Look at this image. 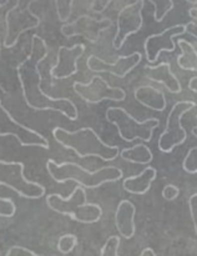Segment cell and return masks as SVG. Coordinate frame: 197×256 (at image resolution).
I'll return each instance as SVG.
<instances>
[{
  "label": "cell",
  "instance_id": "cell-1",
  "mask_svg": "<svg viewBox=\"0 0 197 256\" xmlns=\"http://www.w3.org/2000/svg\"><path fill=\"white\" fill-rule=\"evenodd\" d=\"M52 136L57 144L72 150L80 159L99 158L102 162H114L120 155V148L105 142L92 128H80L70 132L56 126L52 129Z\"/></svg>",
  "mask_w": 197,
  "mask_h": 256
},
{
  "label": "cell",
  "instance_id": "cell-2",
  "mask_svg": "<svg viewBox=\"0 0 197 256\" xmlns=\"http://www.w3.org/2000/svg\"><path fill=\"white\" fill-rule=\"evenodd\" d=\"M46 172L57 184L74 182L85 189H99L107 182H116L124 178V172L117 166H102L96 170H89L72 162L57 164L54 159L46 162Z\"/></svg>",
  "mask_w": 197,
  "mask_h": 256
},
{
  "label": "cell",
  "instance_id": "cell-3",
  "mask_svg": "<svg viewBox=\"0 0 197 256\" xmlns=\"http://www.w3.org/2000/svg\"><path fill=\"white\" fill-rule=\"evenodd\" d=\"M45 202L54 212L70 218L80 224H96L102 218V208L99 204L87 202L86 189L80 185H76L66 198L60 194H49Z\"/></svg>",
  "mask_w": 197,
  "mask_h": 256
},
{
  "label": "cell",
  "instance_id": "cell-4",
  "mask_svg": "<svg viewBox=\"0 0 197 256\" xmlns=\"http://www.w3.org/2000/svg\"><path fill=\"white\" fill-rule=\"evenodd\" d=\"M37 0H16V4L10 8L5 14L6 32L4 38V48L11 49L19 42V38L27 30H34L39 28V15L31 12V5Z\"/></svg>",
  "mask_w": 197,
  "mask_h": 256
},
{
  "label": "cell",
  "instance_id": "cell-5",
  "mask_svg": "<svg viewBox=\"0 0 197 256\" xmlns=\"http://www.w3.org/2000/svg\"><path fill=\"white\" fill-rule=\"evenodd\" d=\"M194 108H196V102L191 100H179L172 105L166 118V126L157 142L160 152L170 154L186 142L189 135L182 125V118Z\"/></svg>",
  "mask_w": 197,
  "mask_h": 256
},
{
  "label": "cell",
  "instance_id": "cell-6",
  "mask_svg": "<svg viewBox=\"0 0 197 256\" xmlns=\"http://www.w3.org/2000/svg\"><path fill=\"white\" fill-rule=\"evenodd\" d=\"M24 170V162L0 159V186L9 188L22 199L36 200L44 196L45 188L40 182L27 179Z\"/></svg>",
  "mask_w": 197,
  "mask_h": 256
},
{
  "label": "cell",
  "instance_id": "cell-7",
  "mask_svg": "<svg viewBox=\"0 0 197 256\" xmlns=\"http://www.w3.org/2000/svg\"><path fill=\"white\" fill-rule=\"evenodd\" d=\"M74 92L90 105H97L104 100L124 102L126 92L122 88L112 86L101 75H94L89 82H74Z\"/></svg>",
  "mask_w": 197,
  "mask_h": 256
},
{
  "label": "cell",
  "instance_id": "cell-8",
  "mask_svg": "<svg viewBox=\"0 0 197 256\" xmlns=\"http://www.w3.org/2000/svg\"><path fill=\"white\" fill-rule=\"evenodd\" d=\"M142 8H144V0H136L119 12L116 20V32L112 39V48L115 50L122 49L126 40L141 30L144 25V18L141 14Z\"/></svg>",
  "mask_w": 197,
  "mask_h": 256
},
{
  "label": "cell",
  "instance_id": "cell-9",
  "mask_svg": "<svg viewBox=\"0 0 197 256\" xmlns=\"http://www.w3.org/2000/svg\"><path fill=\"white\" fill-rule=\"evenodd\" d=\"M112 25L111 19L109 18L91 16L89 14H84L77 16L72 22H67L62 24L60 32L66 39L74 36H81L90 42H96L100 39V35Z\"/></svg>",
  "mask_w": 197,
  "mask_h": 256
},
{
  "label": "cell",
  "instance_id": "cell-10",
  "mask_svg": "<svg viewBox=\"0 0 197 256\" xmlns=\"http://www.w3.org/2000/svg\"><path fill=\"white\" fill-rule=\"evenodd\" d=\"M196 22H191L189 25H195ZM186 24H177L171 28H166L162 30L161 32L157 34H152L145 39L144 42V50L146 59L149 62H156L157 59L160 58V54L162 52H172L176 50V42L175 38L179 39V36L186 34L187 26Z\"/></svg>",
  "mask_w": 197,
  "mask_h": 256
},
{
  "label": "cell",
  "instance_id": "cell-11",
  "mask_svg": "<svg viewBox=\"0 0 197 256\" xmlns=\"http://www.w3.org/2000/svg\"><path fill=\"white\" fill-rule=\"evenodd\" d=\"M142 55L140 52H134L130 55H120L114 62H109L96 55H90L86 60V66L95 74H110L124 79L137 65L141 62Z\"/></svg>",
  "mask_w": 197,
  "mask_h": 256
},
{
  "label": "cell",
  "instance_id": "cell-12",
  "mask_svg": "<svg viewBox=\"0 0 197 256\" xmlns=\"http://www.w3.org/2000/svg\"><path fill=\"white\" fill-rule=\"evenodd\" d=\"M85 45L75 44L72 46H60L57 50L56 62L51 65L49 70L52 80H64L74 76L79 72L77 62L84 55Z\"/></svg>",
  "mask_w": 197,
  "mask_h": 256
},
{
  "label": "cell",
  "instance_id": "cell-13",
  "mask_svg": "<svg viewBox=\"0 0 197 256\" xmlns=\"http://www.w3.org/2000/svg\"><path fill=\"white\" fill-rule=\"evenodd\" d=\"M144 69L146 72L147 79L157 82L159 85H164L171 94H180L182 92L181 82L179 78L172 72L170 62H164L157 65L146 64Z\"/></svg>",
  "mask_w": 197,
  "mask_h": 256
},
{
  "label": "cell",
  "instance_id": "cell-14",
  "mask_svg": "<svg viewBox=\"0 0 197 256\" xmlns=\"http://www.w3.org/2000/svg\"><path fill=\"white\" fill-rule=\"evenodd\" d=\"M136 208L130 200H121L115 212V226L117 232L124 239L130 240L136 234V224H135Z\"/></svg>",
  "mask_w": 197,
  "mask_h": 256
},
{
  "label": "cell",
  "instance_id": "cell-15",
  "mask_svg": "<svg viewBox=\"0 0 197 256\" xmlns=\"http://www.w3.org/2000/svg\"><path fill=\"white\" fill-rule=\"evenodd\" d=\"M157 176V170L154 166L146 165L140 174L125 178L122 180V188L126 192L132 195H145L151 189L152 182Z\"/></svg>",
  "mask_w": 197,
  "mask_h": 256
},
{
  "label": "cell",
  "instance_id": "cell-16",
  "mask_svg": "<svg viewBox=\"0 0 197 256\" xmlns=\"http://www.w3.org/2000/svg\"><path fill=\"white\" fill-rule=\"evenodd\" d=\"M135 100L147 109L164 112L167 108V100L164 92L154 86H139L134 92Z\"/></svg>",
  "mask_w": 197,
  "mask_h": 256
},
{
  "label": "cell",
  "instance_id": "cell-17",
  "mask_svg": "<svg viewBox=\"0 0 197 256\" xmlns=\"http://www.w3.org/2000/svg\"><path fill=\"white\" fill-rule=\"evenodd\" d=\"M120 158L124 159L125 162H131L136 165H149L154 160V155L150 150L149 146H146L142 142H137L132 148H125L120 152Z\"/></svg>",
  "mask_w": 197,
  "mask_h": 256
},
{
  "label": "cell",
  "instance_id": "cell-18",
  "mask_svg": "<svg viewBox=\"0 0 197 256\" xmlns=\"http://www.w3.org/2000/svg\"><path fill=\"white\" fill-rule=\"evenodd\" d=\"M176 45L181 50V54L177 55V65L182 70L197 72V50L189 40L177 39Z\"/></svg>",
  "mask_w": 197,
  "mask_h": 256
},
{
  "label": "cell",
  "instance_id": "cell-19",
  "mask_svg": "<svg viewBox=\"0 0 197 256\" xmlns=\"http://www.w3.org/2000/svg\"><path fill=\"white\" fill-rule=\"evenodd\" d=\"M79 244V239L74 234H64L59 238L56 244L57 252H61L62 255H67L75 249Z\"/></svg>",
  "mask_w": 197,
  "mask_h": 256
},
{
  "label": "cell",
  "instance_id": "cell-20",
  "mask_svg": "<svg viewBox=\"0 0 197 256\" xmlns=\"http://www.w3.org/2000/svg\"><path fill=\"white\" fill-rule=\"evenodd\" d=\"M75 0H55L57 19L61 22H67L72 14V5Z\"/></svg>",
  "mask_w": 197,
  "mask_h": 256
},
{
  "label": "cell",
  "instance_id": "cell-21",
  "mask_svg": "<svg viewBox=\"0 0 197 256\" xmlns=\"http://www.w3.org/2000/svg\"><path fill=\"white\" fill-rule=\"evenodd\" d=\"M120 244H121L120 236H117V235H112V236H110L109 239L105 242V244L102 245V248L100 249L99 256H120L119 255Z\"/></svg>",
  "mask_w": 197,
  "mask_h": 256
},
{
  "label": "cell",
  "instance_id": "cell-22",
  "mask_svg": "<svg viewBox=\"0 0 197 256\" xmlns=\"http://www.w3.org/2000/svg\"><path fill=\"white\" fill-rule=\"evenodd\" d=\"M182 168L185 172L190 175L197 174V146H192L187 152L184 162H182Z\"/></svg>",
  "mask_w": 197,
  "mask_h": 256
},
{
  "label": "cell",
  "instance_id": "cell-23",
  "mask_svg": "<svg viewBox=\"0 0 197 256\" xmlns=\"http://www.w3.org/2000/svg\"><path fill=\"white\" fill-rule=\"evenodd\" d=\"M16 212V205L10 198L0 196V218H12Z\"/></svg>",
  "mask_w": 197,
  "mask_h": 256
},
{
  "label": "cell",
  "instance_id": "cell-24",
  "mask_svg": "<svg viewBox=\"0 0 197 256\" xmlns=\"http://www.w3.org/2000/svg\"><path fill=\"white\" fill-rule=\"evenodd\" d=\"M5 256H40L35 252L30 250L29 248L20 246V245H14V246L9 248Z\"/></svg>",
  "mask_w": 197,
  "mask_h": 256
},
{
  "label": "cell",
  "instance_id": "cell-25",
  "mask_svg": "<svg viewBox=\"0 0 197 256\" xmlns=\"http://www.w3.org/2000/svg\"><path fill=\"white\" fill-rule=\"evenodd\" d=\"M189 210L192 224H194L195 234L197 235V192H195L189 198Z\"/></svg>",
  "mask_w": 197,
  "mask_h": 256
},
{
  "label": "cell",
  "instance_id": "cell-26",
  "mask_svg": "<svg viewBox=\"0 0 197 256\" xmlns=\"http://www.w3.org/2000/svg\"><path fill=\"white\" fill-rule=\"evenodd\" d=\"M180 189L174 184H169L162 189V198L167 202H174L179 198Z\"/></svg>",
  "mask_w": 197,
  "mask_h": 256
},
{
  "label": "cell",
  "instance_id": "cell-27",
  "mask_svg": "<svg viewBox=\"0 0 197 256\" xmlns=\"http://www.w3.org/2000/svg\"><path fill=\"white\" fill-rule=\"evenodd\" d=\"M112 2V0H92L91 2V12H96V14H101L105 10L107 9L110 4Z\"/></svg>",
  "mask_w": 197,
  "mask_h": 256
},
{
  "label": "cell",
  "instance_id": "cell-28",
  "mask_svg": "<svg viewBox=\"0 0 197 256\" xmlns=\"http://www.w3.org/2000/svg\"><path fill=\"white\" fill-rule=\"evenodd\" d=\"M187 88H189V90H191V92L197 94V76H192L191 79H190Z\"/></svg>",
  "mask_w": 197,
  "mask_h": 256
},
{
  "label": "cell",
  "instance_id": "cell-29",
  "mask_svg": "<svg viewBox=\"0 0 197 256\" xmlns=\"http://www.w3.org/2000/svg\"><path fill=\"white\" fill-rule=\"evenodd\" d=\"M140 256H157V255L154 249H151V248H145V249L141 252V254H140Z\"/></svg>",
  "mask_w": 197,
  "mask_h": 256
},
{
  "label": "cell",
  "instance_id": "cell-30",
  "mask_svg": "<svg viewBox=\"0 0 197 256\" xmlns=\"http://www.w3.org/2000/svg\"><path fill=\"white\" fill-rule=\"evenodd\" d=\"M196 119H197V115H196ZM191 134L194 135L195 138H197V126L192 128V130H191Z\"/></svg>",
  "mask_w": 197,
  "mask_h": 256
},
{
  "label": "cell",
  "instance_id": "cell-31",
  "mask_svg": "<svg viewBox=\"0 0 197 256\" xmlns=\"http://www.w3.org/2000/svg\"><path fill=\"white\" fill-rule=\"evenodd\" d=\"M187 32H189V34H190V35H191V36H194V38H195V39H196V40H197V35H195V34H194V32H189V30H187Z\"/></svg>",
  "mask_w": 197,
  "mask_h": 256
},
{
  "label": "cell",
  "instance_id": "cell-32",
  "mask_svg": "<svg viewBox=\"0 0 197 256\" xmlns=\"http://www.w3.org/2000/svg\"><path fill=\"white\" fill-rule=\"evenodd\" d=\"M4 2H6V4H9L10 0H4ZM2 6H4V4H2V2H0V8H2Z\"/></svg>",
  "mask_w": 197,
  "mask_h": 256
}]
</instances>
